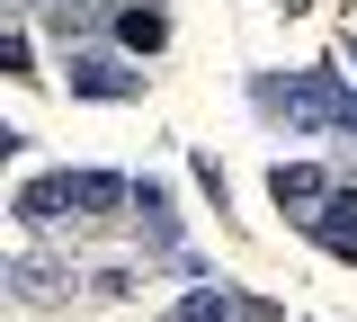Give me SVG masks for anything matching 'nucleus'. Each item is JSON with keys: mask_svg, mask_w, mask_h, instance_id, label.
<instances>
[{"mask_svg": "<svg viewBox=\"0 0 357 322\" xmlns=\"http://www.w3.org/2000/svg\"><path fill=\"white\" fill-rule=\"evenodd\" d=\"M63 81H72V98H98V108L143 98V72H134V63H116V54H63Z\"/></svg>", "mask_w": 357, "mask_h": 322, "instance_id": "obj_1", "label": "nucleus"}, {"mask_svg": "<svg viewBox=\"0 0 357 322\" xmlns=\"http://www.w3.org/2000/svg\"><path fill=\"white\" fill-rule=\"evenodd\" d=\"M268 197H277L286 215H304V224H312V215L340 197V180H331L321 161H286V170H268Z\"/></svg>", "mask_w": 357, "mask_h": 322, "instance_id": "obj_2", "label": "nucleus"}, {"mask_svg": "<svg viewBox=\"0 0 357 322\" xmlns=\"http://www.w3.org/2000/svg\"><path fill=\"white\" fill-rule=\"evenodd\" d=\"M107 36H116L126 54H161L170 45V18H161V0H126V9L107 18Z\"/></svg>", "mask_w": 357, "mask_h": 322, "instance_id": "obj_3", "label": "nucleus"}, {"mask_svg": "<svg viewBox=\"0 0 357 322\" xmlns=\"http://www.w3.org/2000/svg\"><path fill=\"white\" fill-rule=\"evenodd\" d=\"M312 242H321V251H340V260H357V188H340V197L312 215Z\"/></svg>", "mask_w": 357, "mask_h": 322, "instance_id": "obj_4", "label": "nucleus"}, {"mask_svg": "<svg viewBox=\"0 0 357 322\" xmlns=\"http://www.w3.org/2000/svg\"><path fill=\"white\" fill-rule=\"evenodd\" d=\"M54 215H72V170H63V180H27V188H18V224H54Z\"/></svg>", "mask_w": 357, "mask_h": 322, "instance_id": "obj_5", "label": "nucleus"}, {"mask_svg": "<svg viewBox=\"0 0 357 322\" xmlns=\"http://www.w3.org/2000/svg\"><path fill=\"white\" fill-rule=\"evenodd\" d=\"M349 63H357V36H349Z\"/></svg>", "mask_w": 357, "mask_h": 322, "instance_id": "obj_6", "label": "nucleus"}, {"mask_svg": "<svg viewBox=\"0 0 357 322\" xmlns=\"http://www.w3.org/2000/svg\"><path fill=\"white\" fill-rule=\"evenodd\" d=\"M286 9H304V0H286Z\"/></svg>", "mask_w": 357, "mask_h": 322, "instance_id": "obj_7", "label": "nucleus"}]
</instances>
